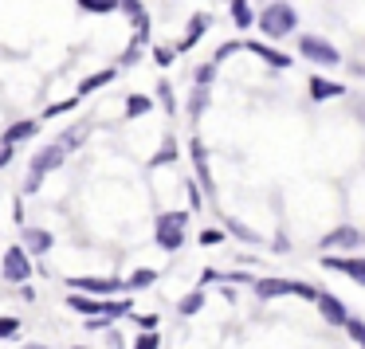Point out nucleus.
Masks as SVG:
<instances>
[{
	"label": "nucleus",
	"mask_w": 365,
	"mask_h": 349,
	"mask_svg": "<svg viewBox=\"0 0 365 349\" xmlns=\"http://www.w3.org/2000/svg\"><path fill=\"white\" fill-rule=\"evenodd\" d=\"M255 28L263 32V40H283L299 28V12L287 0H271L263 12H255Z\"/></svg>",
	"instance_id": "nucleus-1"
},
{
	"label": "nucleus",
	"mask_w": 365,
	"mask_h": 349,
	"mask_svg": "<svg viewBox=\"0 0 365 349\" xmlns=\"http://www.w3.org/2000/svg\"><path fill=\"white\" fill-rule=\"evenodd\" d=\"M192 212H161L158 224H153V239H158L161 251H177L185 244V228H189Z\"/></svg>",
	"instance_id": "nucleus-2"
},
{
	"label": "nucleus",
	"mask_w": 365,
	"mask_h": 349,
	"mask_svg": "<svg viewBox=\"0 0 365 349\" xmlns=\"http://www.w3.org/2000/svg\"><path fill=\"white\" fill-rule=\"evenodd\" d=\"M63 161H67V150H63V145H56V142H51L48 150H40V153L32 157V165H28L24 192H36V189L43 184V177H48V173H56V169L63 165Z\"/></svg>",
	"instance_id": "nucleus-3"
},
{
	"label": "nucleus",
	"mask_w": 365,
	"mask_h": 349,
	"mask_svg": "<svg viewBox=\"0 0 365 349\" xmlns=\"http://www.w3.org/2000/svg\"><path fill=\"white\" fill-rule=\"evenodd\" d=\"M299 56L310 59V63H318V67H338L341 63V51L334 48L330 40H322V36H299Z\"/></svg>",
	"instance_id": "nucleus-4"
},
{
	"label": "nucleus",
	"mask_w": 365,
	"mask_h": 349,
	"mask_svg": "<svg viewBox=\"0 0 365 349\" xmlns=\"http://www.w3.org/2000/svg\"><path fill=\"white\" fill-rule=\"evenodd\" d=\"M0 275L9 278V283H28V278H32V255L20 244H12L9 251H4V259H0Z\"/></svg>",
	"instance_id": "nucleus-5"
},
{
	"label": "nucleus",
	"mask_w": 365,
	"mask_h": 349,
	"mask_svg": "<svg viewBox=\"0 0 365 349\" xmlns=\"http://www.w3.org/2000/svg\"><path fill=\"white\" fill-rule=\"evenodd\" d=\"M354 247H361V231L349 228V224H341V228L326 231L322 244H318V251L326 255V251H354Z\"/></svg>",
	"instance_id": "nucleus-6"
},
{
	"label": "nucleus",
	"mask_w": 365,
	"mask_h": 349,
	"mask_svg": "<svg viewBox=\"0 0 365 349\" xmlns=\"http://www.w3.org/2000/svg\"><path fill=\"white\" fill-rule=\"evenodd\" d=\"M322 267L326 271H341V275H349L357 286H365V259H357V255H322Z\"/></svg>",
	"instance_id": "nucleus-7"
},
{
	"label": "nucleus",
	"mask_w": 365,
	"mask_h": 349,
	"mask_svg": "<svg viewBox=\"0 0 365 349\" xmlns=\"http://www.w3.org/2000/svg\"><path fill=\"white\" fill-rule=\"evenodd\" d=\"M67 306L83 318H95V314H106V294H87V291H71L67 294Z\"/></svg>",
	"instance_id": "nucleus-8"
},
{
	"label": "nucleus",
	"mask_w": 365,
	"mask_h": 349,
	"mask_svg": "<svg viewBox=\"0 0 365 349\" xmlns=\"http://www.w3.org/2000/svg\"><path fill=\"white\" fill-rule=\"evenodd\" d=\"M314 306H318V314H322L330 325H346L349 310L341 306V298H334L330 291H318V294H314Z\"/></svg>",
	"instance_id": "nucleus-9"
},
{
	"label": "nucleus",
	"mask_w": 365,
	"mask_h": 349,
	"mask_svg": "<svg viewBox=\"0 0 365 349\" xmlns=\"http://www.w3.org/2000/svg\"><path fill=\"white\" fill-rule=\"evenodd\" d=\"M255 298L259 302H271V298H287V294H294V283L291 278H255Z\"/></svg>",
	"instance_id": "nucleus-10"
},
{
	"label": "nucleus",
	"mask_w": 365,
	"mask_h": 349,
	"mask_svg": "<svg viewBox=\"0 0 365 349\" xmlns=\"http://www.w3.org/2000/svg\"><path fill=\"white\" fill-rule=\"evenodd\" d=\"M244 48L252 51V56H259V59H263V63H267V67H275V71H287V67L294 63L291 56H283V51H275V48H271V43H259V40H247Z\"/></svg>",
	"instance_id": "nucleus-11"
},
{
	"label": "nucleus",
	"mask_w": 365,
	"mask_h": 349,
	"mask_svg": "<svg viewBox=\"0 0 365 349\" xmlns=\"http://www.w3.org/2000/svg\"><path fill=\"white\" fill-rule=\"evenodd\" d=\"M40 134V122L36 118H20V122H12L4 134H0V142H9V145H20V142H32V137Z\"/></svg>",
	"instance_id": "nucleus-12"
},
{
	"label": "nucleus",
	"mask_w": 365,
	"mask_h": 349,
	"mask_svg": "<svg viewBox=\"0 0 365 349\" xmlns=\"http://www.w3.org/2000/svg\"><path fill=\"white\" fill-rule=\"evenodd\" d=\"M208 28H212V16H205V12H200V16H192L189 28H185V36H181V51H192V48H197V43L205 40Z\"/></svg>",
	"instance_id": "nucleus-13"
},
{
	"label": "nucleus",
	"mask_w": 365,
	"mask_h": 349,
	"mask_svg": "<svg viewBox=\"0 0 365 349\" xmlns=\"http://www.w3.org/2000/svg\"><path fill=\"white\" fill-rule=\"evenodd\" d=\"M118 79V67H103V71H95V75H87V79L79 83V98H91L95 90H103V87H110V83Z\"/></svg>",
	"instance_id": "nucleus-14"
},
{
	"label": "nucleus",
	"mask_w": 365,
	"mask_h": 349,
	"mask_svg": "<svg viewBox=\"0 0 365 349\" xmlns=\"http://www.w3.org/2000/svg\"><path fill=\"white\" fill-rule=\"evenodd\" d=\"M307 90H310V98H314V103H326V98H341V95H346V87H341V83H334V79H318V75H310Z\"/></svg>",
	"instance_id": "nucleus-15"
},
{
	"label": "nucleus",
	"mask_w": 365,
	"mask_h": 349,
	"mask_svg": "<svg viewBox=\"0 0 365 349\" xmlns=\"http://www.w3.org/2000/svg\"><path fill=\"white\" fill-rule=\"evenodd\" d=\"M24 251L28 255H48L51 251V244H56V236H51L48 228H24Z\"/></svg>",
	"instance_id": "nucleus-16"
},
{
	"label": "nucleus",
	"mask_w": 365,
	"mask_h": 349,
	"mask_svg": "<svg viewBox=\"0 0 365 349\" xmlns=\"http://www.w3.org/2000/svg\"><path fill=\"white\" fill-rule=\"evenodd\" d=\"M71 291H87V294H118L122 283L118 278H71Z\"/></svg>",
	"instance_id": "nucleus-17"
},
{
	"label": "nucleus",
	"mask_w": 365,
	"mask_h": 349,
	"mask_svg": "<svg viewBox=\"0 0 365 349\" xmlns=\"http://www.w3.org/2000/svg\"><path fill=\"white\" fill-rule=\"evenodd\" d=\"M228 12H232V24L240 28V32H247V28L255 24V12H252V0H232L228 4Z\"/></svg>",
	"instance_id": "nucleus-18"
},
{
	"label": "nucleus",
	"mask_w": 365,
	"mask_h": 349,
	"mask_svg": "<svg viewBox=\"0 0 365 349\" xmlns=\"http://www.w3.org/2000/svg\"><path fill=\"white\" fill-rule=\"evenodd\" d=\"M87 134H91V126H87V122H79V126H71V130H63V134H59V137H56V145H63V150H67V153H71V150H79V145H83V142H87Z\"/></svg>",
	"instance_id": "nucleus-19"
},
{
	"label": "nucleus",
	"mask_w": 365,
	"mask_h": 349,
	"mask_svg": "<svg viewBox=\"0 0 365 349\" xmlns=\"http://www.w3.org/2000/svg\"><path fill=\"white\" fill-rule=\"evenodd\" d=\"M192 161H197V181L205 184L208 192H212V173H208V153L200 142H192Z\"/></svg>",
	"instance_id": "nucleus-20"
},
{
	"label": "nucleus",
	"mask_w": 365,
	"mask_h": 349,
	"mask_svg": "<svg viewBox=\"0 0 365 349\" xmlns=\"http://www.w3.org/2000/svg\"><path fill=\"white\" fill-rule=\"evenodd\" d=\"M200 306H205V291L197 286V291H189L181 302H177V314H185V318H189V314H197Z\"/></svg>",
	"instance_id": "nucleus-21"
},
{
	"label": "nucleus",
	"mask_w": 365,
	"mask_h": 349,
	"mask_svg": "<svg viewBox=\"0 0 365 349\" xmlns=\"http://www.w3.org/2000/svg\"><path fill=\"white\" fill-rule=\"evenodd\" d=\"M153 278H158V271L142 267V271H134V275L126 278V291H150V286H153Z\"/></svg>",
	"instance_id": "nucleus-22"
},
{
	"label": "nucleus",
	"mask_w": 365,
	"mask_h": 349,
	"mask_svg": "<svg viewBox=\"0 0 365 349\" xmlns=\"http://www.w3.org/2000/svg\"><path fill=\"white\" fill-rule=\"evenodd\" d=\"M153 110V103L145 95H130L126 98V118H142V114H150Z\"/></svg>",
	"instance_id": "nucleus-23"
},
{
	"label": "nucleus",
	"mask_w": 365,
	"mask_h": 349,
	"mask_svg": "<svg viewBox=\"0 0 365 349\" xmlns=\"http://www.w3.org/2000/svg\"><path fill=\"white\" fill-rule=\"evenodd\" d=\"M83 12H98V16H106V12H118V0H79Z\"/></svg>",
	"instance_id": "nucleus-24"
},
{
	"label": "nucleus",
	"mask_w": 365,
	"mask_h": 349,
	"mask_svg": "<svg viewBox=\"0 0 365 349\" xmlns=\"http://www.w3.org/2000/svg\"><path fill=\"white\" fill-rule=\"evenodd\" d=\"M158 98L165 106V114H177V98H173V83H158Z\"/></svg>",
	"instance_id": "nucleus-25"
},
{
	"label": "nucleus",
	"mask_w": 365,
	"mask_h": 349,
	"mask_svg": "<svg viewBox=\"0 0 365 349\" xmlns=\"http://www.w3.org/2000/svg\"><path fill=\"white\" fill-rule=\"evenodd\" d=\"M75 106H79V95H75V98H63V103H56V106H48V110H43V118H59V114H71Z\"/></svg>",
	"instance_id": "nucleus-26"
},
{
	"label": "nucleus",
	"mask_w": 365,
	"mask_h": 349,
	"mask_svg": "<svg viewBox=\"0 0 365 349\" xmlns=\"http://www.w3.org/2000/svg\"><path fill=\"white\" fill-rule=\"evenodd\" d=\"M240 48H244V43H240V40H224V43H220V48H216V56H212V63H216V67H220V63H224V59H228V56H236V51H240Z\"/></svg>",
	"instance_id": "nucleus-27"
},
{
	"label": "nucleus",
	"mask_w": 365,
	"mask_h": 349,
	"mask_svg": "<svg viewBox=\"0 0 365 349\" xmlns=\"http://www.w3.org/2000/svg\"><path fill=\"white\" fill-rule=\"evenodd\" d=\"M341 330H346V333H349V338H354V341H357V345H361V349H365V322H357V318H346V325H341Z\"/></svg>",
	"instance_id": "nucleus-28"
},
{
	"label": "nucleus",
	"mask_w": 365,
	"mask_h": 349,
	"mask_svg": "<svg viewBox=\"0 0 365 349\" xmlns=\"http://www.w3.org/2000/svg\"><path fill=\"white\" fill-rule=\"evenodd\" d=\"M134 349H161V338H158L153 330H142V333L134 338Z\"/></svg>",
	"instance_id": "nucleus-29"
},
{
	"label": "nucleus",
	"mask_w": 365,
	"mask_h": 349,
	"mask_svg": "<svg viewBox=\"0 0 365 349\" xmlns=\"http://www.w3.org/2000/svg\"><path fill=\"white\" fill-rule=\"evenodd\" d=\"M177 157H181V153H177V142L169 137V142H165V150H161L158 157H153V165H173Z\"/></svg>",
	"instance_id": "nucleus-30"
},
{
	"label": "nucleus",
	"mask_w": 365,
	"mask_h": 349,
	"mask_svg": "<svg viewBox=\"0 0 365 349\" xmlns=\"http://www.w3.org/2000/svg\"><path fill=\"white\" fill-rule=\"evenodd\" d=\"M138 59H142V43H130V48L118 56V67H134Z\"/></svg>",
	"instance_id": "nucleus-31"
},
{
	"label": "nucleus",
	"mask_w": 365,
	"mask_h": 349,
	"mask_svg": "<svg viewBox=\"0 0 365 349\" xmlns=\"http://www.w3.org/2000/svg\"><path fill=\"white\" fill-rule=\"evenodd\" d=\"M212 79H216V63L197 67V87H212Z\"/></svg>",
	"instance_id": "nucleus-32"
},
{
	"label": "nucleus",
	"mask_w": 365,
	"mask_h": 349,
	"mask_svg": "<svg viewBox=\"0 0 365 349\" xmlns=\"http://www.w3.org/2000/svg\"><path fill=\"white\" fill-rule=\"evenodd\" d=\"M208 106V87H197V95H192V103H189V114H200Z\"/></svg>",
	"instance_id": "nucleus-33"
},
{
	"label": "nucleus",
	"mask_w": 365,
	"mask_h": 349,
	"mask_svg": "<svg viewBox=\"0 0 365 349\" xmlns=\"http://www.w3.org/2000/svg\"><path fill=\"white\" fill-rule=\"evenodd\" d=\"M20 333V318H0V338H16Z\"/></svg>",
	"instance_id": "nucleus-34"
},
{
	"label": "nucleus",
	"mask_w": 365,
	"mask_h": 349,
	"mask_svg": "<svg viewBox=\"0 0 365 349\" xmlns=\"http://www.w3.org/2000/svg\"><path fill=\"white\" fill-rule=\"evenodd\" d=\"M173 59H177L173 48H153V63H158V67H169Z\"/></svg>",
	"instance_id": "nucleus-35"
},
{
	"label": "nucleus",
	"mask_w": 365,
	"mask_h": 349,
	"mask_svg": "<svg viewBox=\"0 0 365 349\" xmlns=\"http://www.w3.org/2000/svg\"><path fill=\"white\" fill-rule=\"evenodd\" d=\"M185 192H189V204H192V212H197L200 204H205V197H200V189H197V181H185Z\"/></svg>",
	"instance_id": "nucleus-36"
},
{
	"label": "nucleus",
	"mask_w": 365,
	"mask_h": 349,
	"mask_svg": "<svg viewBox=\"0 0 365 349\" xmlns=\"http://www.w3.org/2000/svg\"><path fill=\"white\" fill-rule=\"evenodd\" d=\"M200 244H205V247H216V244H224V231H216V228H205V231H200Z\"/></svg>",
	"instance_id": "nucleus-37"
},
{
	"label": "nucleus",
	"mask_w": 365,
	"mask_h": 349,
	"mask_svg": "<svg viewBox=\"0 0 365 349\" xmlns=\"http://www.w3.org/2000/svg\"><path fill=\"white\" fill-rule=\"evenodd\" d=\"M228 228L236 231L240 239H247V244H255V231H252V228H244V224H240V220H228Z\"/></svg>",
	"instance_id": "nucleus-38"
},
{
	"label": "nucleus",
	"mask_w": 365,
	"mask_h": 349,
	"mask_svg": "<svg viewBox=\"0 0 365 349\" xmlns=\"http://www.w3.org/2000/svg\"><path fill=\"white\" fill-rule=\"evenodd\" d=\"M12 157H16V145L0 142V169H4V165H12Z\"/></svg>",
	"instance_id": "nucleus-39"
},
{
	"label": "nucleus",
	"mask_w": 365,
	"mask_h": 349,
	"mask_svg": "<svg viewBox=\"0 0 365 349\" xmlns=\"http://www.w3.org/2000/svg\"><path fill=\"white\" fill-rule=\"evenodd\" d=\"M138 325H142V330H158L161 318H158V314H138Z\"/></svg>",
	"instance_id": "nucleus-40"
},
{
	"label": "nucleus",
	"mask_w": 365,
	"mask_h": 349,
	"mask_svg": "<svg viewBox=\"0 0 365 349\" xmlns=\"http://www.w3.org/2000/svg\"><path fill=\"white\" fill-rule=\"evenodd\" d=\"M208 283H220V271H216V267H205V271H200V286H208Z\"/></svg>",
	"instance_id": "nucleus-41"
},
{
	"label": "nucleus",
	"mask_w": 365,
	"mask_h": 349,
	"mask_svg": "<svg viewBox=\"0 0 365 349\" xmlns=\"http://www.w3.org/2000/svg\"><path fill=\"white\" fill-rule=\"evenodd\" d=\"M294 294H299V298H307V302H314V286H307V283H294Z\"/></svg>",
	"instance_id": "nucleus-42"
},
{
	"label": "nucleus",
	"mask_w": 365,
	"mask_h": 349,
	"mask_svg": "<svg viewBox=\"0 0 365 349\" xmlns=\"http://www.w3.org/2000/svg\"><path fill=\"white\" fill-rule=\"evenodd\" d=\"M20 298H24V302H36V286H32V283H20Z\"/></svg>",
	"instance_id": "nucleus-43"
},
{
	"label": "nucleus",
	"mask_w": 365,
	"mask_h": 349,
	"mask_svg": "<svg viewBox=\"0 0 365 349\" xmlns=\"http://www.w3.org/2000/svg\"><path fill=\"white\" fill-rule=\"evenodd\" d=\"M271 247H275V251H291V244H287V236H275V244H271Z\"/></svg>",
	"instance_id": "nucleus-44"
},
{
	"label": "nucleus",
	"mask_w": 365,
	"mask_h": 349,
	"mask_svg": "<svg viewBox=\"0 0 365 349\" xmlns=\"http://www.w3.org/2000/svg\"><path fill=\"white\" fill-rule=\"evenodd\" d=\"M24 349H48V345H24Z\"/></svg>",
	"instance_id": "nucleus-45"
},
{
	"label": "nucleus",
	"mask_w": 365,
	"mask_h": 349,
	"mask_svg": "<svg viewBox=\"0 0 365 349\" xmlns=\"http://www.w3.org/2000/svg\"><path fill=\"white\" fill-rule=\"evenodd\" d=\"M71 349H91V345H71Z\"/></svg>",
	"instance_id": "nucleus-46"
},
{
	"label": "nucleus",
	"mask_w": 365,
	"mask_h": 349,
	"mask_svg": "<svg viewBox=\"0 0 365 349\" xmlns=\"http://www.w3.org/2000/svg\"><path fill=\"white\" fill-rule=\"evenodd\" d=\"M361 244H365V231H361Z\"/></svg>",
	"instance_id": "nucleus-47"
}]
</instances>
